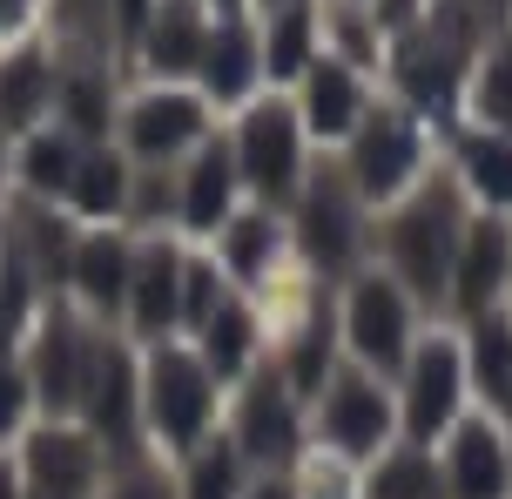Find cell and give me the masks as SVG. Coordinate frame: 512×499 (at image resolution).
<instances>
[{
    "label": "cell",
    "instance_id": "1",
    "mask_svg": "<svg viewBox=\"0 0 512 499\" xmlns=\"http://www.w3.org/2000/svg\"><path fill=\"white\" fill-rule=\"evenodd\" d=\"M465 189L452 183V169H425L411 196H398V210L384 216L371 243L384 250V277H398L405 297L418 304H438L445 284H452V257H459V237H465Z\"/></svg>",
    "mask_w": 512,
    "mask_h": 499
},
{
    "label": "cell",
    "instance_id": "2",
    "mask_svg": "<svg viewBox=\"0 0 512 499\" xmlns=\"http://www.w3.org/2000/svg\"><path fill=\"white\" fill-rule=\"evenodd\" d=\"M465 68H472V14L459 0H438L432 14L398 27V41H391V81L418 122L452 108V95L465 88Z\"/></svg>",
    "mask_w": 512,
    "mask_h": 499
},
{
    "label": "cell",
    "instance_id": "3",
    "mask_svg": "<svg viewBox=\"0 0 512 499\" xmlns=\"http://www.w3.org/2000/svg\"><path fill=\"white\" fill-rule=\"evenodd\" d=\"M216 398L223 385L209 378V365L196 358V344H155L149 365H142V432H149V446L162 452H196L209 439V425H216Z\"/></svg>",
    "mask_w": 512,
    "mask_h": 499
},
{
    "label": "cell",
    "instance_id": "4",
    "mask_svg": "<svg viewBox=\"0 0 512 499\" xmlns=\"http://www.w3.org/2000/svg\"><path fill=\"white\" fill-rule=\"evenodd\" d=\"M344 176L364 203H398L425 176V122L405 102H371L344 142Z\"/></svg>",
    "mask_w": 512,
    "mask_h": 499
},
{
    "label": "cell",
    "instance_id": "5",
    "mask_svg": "<svg viewBox=\"0 0 512 499\" xmlns=\"http://www.w3.org/2000/svg\"><path fill=\"white\" fill-rule=\"evenodd\" d=\"M337 331L351 344V365L371 371V378H398L411 358V344H418V304L405 297L398 277H384V270H358L351 290H344V304H337Z\"/></svg>",
    "mask_w": 512,
    "mask_h": 499
},
{
    "label": "cell",
    "instance_id": "6",
    "mask_svg": "<svg viewBox=\"0 0 512 499\" xmlns=\"http://www.w3.org/2000/svg\"><path fill=\"white\" fill-rule=\"evenodd\" d=\"M371 203H364L351 176H344V162H324L317 176H304L297 189V250H304L324 277H344V270H358V257L371 250Z\"/></svg>",
    "mask_w": 512,
    "mask_h": 499
},
{
    "label": "cell",
    "instance_id": "7",
    "mask_svg": "<svg viewBox=\"0 0 512 499\" xmlns=\"http://www.w3.org/2000/svg\"><path fill=\"white\" fill-rule=\"evenodd\" d=\"M304 122H297V102L290 95H256L243 108V122L230 135V156H236V176L243 189H256L263 203H297L304 189Z\"/></svg>",
    "mask_w": 512,
    "mask_h": 499
},
{
    "label": "cell",
    "instance_id": "8",
    "mask_svg": "<svg viewBox=\"0 0 512 499\" xmlns=\"http://www.w3.org/2000/svg\"><path fill=\"white\" fill-rule=\"evenodd\" d=\"M317 446L331 452V459H378V452L398 446V398H391V385L384 378H371V371L344 365L331 371V385L317 392Z\"/></svg>",
    "mask_w": 512,
    "mask_h": 499
},
{
    "label": "cell",
    "instance_id": "9",
    "mask_svg": "<svg viewBox=\"0 0 512 499\" xmlns=\"http://www.w3.org/2000/svg\"><path fill=\"white\" fill-rule=\"evenodd\" d=\"M75 425H88L102 446L135 459V439H142V365L128 358V344L115 338V331H102V324H95V338H88Z\"/></svg>",
    "mask_w": 512,
    "mask_h": 499
},
{
    "label": "cell",
    "instance_id": "10",
    "mask_svg": "<svg viewBox=\"0 0 512 499\" xmlns=\"http://www.w3.org/2000/svg\"><path fill=\"white\" fill-rule=\"evenodd\" d=\"M398 378H405V385H398V432H405V446L432 452V439H445V432L459 425L465 351L452 338H418Z\"/></svg>",
    "mask_w": 512,
    "mask_h": 499
},
{
    "label": "cell",
    "instance_id": "11",
    "mask_svg": "<svg viewBox=\"0 0 512 499\" xmlns=\"http://www.w3.org/2000/svg\"><path fill=\"white\" fill-rule=\"evenodd\" d=\"M122 156L135 169H169L176 156H196L209 142V102L189 88H142L122 102Z\"/></svg>",
    "mask_w": 512,
    "mask_h": 499
},
{
    "label": "cell",
    "instance_id": "12",
    "mask_svg": "<svg viewBox=\"0 0 512 499\" xmlns=\"http://www.w3.org/2000/svg\"><path fill=\"white\" fill-rule=\"evenodd\" d=\"M230 439L243 452V466L256 473H283L297 446H304V398L283 385V371H256L250 385L236 392V419H230Z\"/></svg>",
    "mask_w": 512,
    "mask_h": 499
},
{
    "label": "cell",
    "instance_id": "13",
    "mask_svg": "<svg viewBox=\"0 0 512 499\" xmlns=\"http://www.w3.org/2000/svg\"><path fill=\"white\" fill-rule=\"evenodd\" d=\"M88 338H95L88 317H75L68 304H48L41 324H34V338H27V351H21V371H27V385H34V405H48L54 419H75V405H81Z\"/></svg>",
    "mask_w": 512,
    "mask_h": 499
},
{
    "label": "cell",
    "instance_id": "14",
    "mask_svg": "<svg viewBox=\"0 0 512 499\" xmlns=\"http://www.w3.org/2000/svg\"><path fill=\"white\" fill-rule=\"evenodd\" d=\"M21 479L34 493H61V499H95L108 479V446L75 419H48L34 439L21 446Z\"/></svg>",
    "mask_w": 512,
    "mask_h": 499
},
{
    "label": "cell",
    "instance_id": "15",
    "mask_svg": "<svg viewBox=\"0 0 512 499\" xmlns=\"http://www.w3.org/2000/svg\"><path fill=\"white\" fill-rule=\"evenodd\" d=\"M512 290V223H499V216H472L459 237V257H452V284H445V297H452V311L459 317H492V304Z\"/></svg>",
    "mask_w": 512,
    "mask_h": 499
},
{
    "label": "cell",
    "instance_id": "16",
    "mask_svg": "<svg viewBox=\"0 0 512 499\" xmlns=\"http://www.w3.org/2000/svg\"><path fill=\"white\" fill-rule=\"evenodd\" d=\"M290 102H297L304 135H317V142H351V129H358L364 108H371V88H364V75L337 48H317V61L297 75V95Z\"/></svg>",
    "mask_w": 512,
    "mask_h": 499
},
{
    "label": "cell",
    "instance_id": "17",
    "mask_svg": "<svg viewBox=\"0 0 512 499\" xmlns=\"http://www.w3.org/2000/svg\"><path fill=\"white\" fill-rule=\"evenodd\" d=\"M236 156H230V135H209L196 156L176 169V223L189 237H216L223 223L236 216Z\"/></svg>",
    "mask_w": 512,
    "mask_h": 499
},
{
    "label": "cell",
    "instance_id": "18",
    "mask_svg": "<svg viewBox=\"0 0 512 499\" xmlns=\"http://www.w3.org/2000/svg\"><path fill=\"white\" fill-rule=\"evenodd\" d=\"M128 331L162 344L182 324V250L169 237L135 243V270H128Z\"/></svg>",
    "mask_w": 512,
    "mask_h": 499
},
{
    "label": "cell",
    "instance_id": "19",
    "mask_svg": "<svg viewBox=\"0 0 512 499\" xmlns=\"http://www.w3.org/2000/svg\"><path fill=\"white\" fill-rule=\"evenodd\" d=\"M445 499H512V452L492 419H459L438 452Z\"/></svg>",
    "mask_w": 512,
    "mask_h": 499
},
{
    "label": "cell",
    "instance_id": "20",
    "mask_svg": "<svg viewBox=\"0 0 512 499\" xmlns=\"http://www.w3.org/2000/svg\"><path fill=\"white\" fill-rule=\"evenodd\" d=\"M196 81H203V102L209 108H236V102H256V81H263V41L243 14H209V41H203V61H196Z\"/></svg>",
    "mask_w": 512,
    "mask_h": 499
},
{
    "label": "cell",
    "instance_id": "21",
    "mask_svg": "<svg viewBox=\"0 0 512 499\" xmlns=\"http://www.w3.org/2000/svg\"><path fill=\"white\" fill-rule=\"evenodd\" d=\"M209 41V7L203 0H155V14L142 21L135 48H142V68L155 75V88H169L176 75H196Z\"/></svg>",
    "mask_w": 512,
    "mask_h": 499
},
{
    "label": "cell",
    "instance_id": "22",
    "mask_svg": "<svg viewBox=\"0 0 512 499\" xmlns=\"http://www.w3.org/2000/svg\"><path fill=\"white\" fill-rule=\"evenodd\" d=\"M128 270H135V243H128L122 230H88V237H75L68 284H75L88 317H108V311L128 304Z\"/></svg>",
    "mask_w": 512,
    "mask_h": 499
},
{
    "label": "cell",
    "instance_id": "23",
    "mask_svg": "<svg viewBox=\"0 0 512 499\" xmlns=\"http://www.w3.org/2000/svg\"><path fill=\"white\" fill-rule=\"evenodd\" d=\"M0 243L21 257V270L34 277L41 290H61L68 284V263H75V230L48 210V203H21V223H7Z\"/></svg>",
    "mask_w": 512,
    "mask_h": 499
},
{
    "label": "cell",
    "instance_id": "24",
    "mask_svg": "<svg viewBox=\"0 0 512 499\" xmlns=\"http://www.w3.org/2000/svg\"><path fill=\"white\" fill-rule=\"evenodd\" d=\"M256 351H263V324H256V311L236 297V290H223V304L203 317V331H196V358L209 365V378L216 385H230V378H243V371L256 365Z\"/></svg>",
    "mask_w": 512,
    "mask_h": 499
},
{
    "label": "cell",
    "instance_id": "25",
    "mask_svg": "<svg viewBox=\"0 0 512 499\" xmlns=\"http://www.w3.org/2000/svg\"><path fill=\"white\" fill-rule=\"evenodd\" d=\"M54 88H61V68L48 61V48H14L0 54V129H41V115H54Z\"/></svg>",
    "mask_w": 512,
    "mask_h": 499
},
{
    "label": "cell",
    "instance_id": "26",
    "mask_svg": "<svg viewBox=\"0 0 512 499\" xmlns=\"http://www.w3.org/2000/svg\"><path fill=\"white\" fill-rule=\"evenodd\" d=\"M283 257V223L277 210H236L223 230H216V270L230 284H270V263Z\"/></svg>",
    "mask_w": 512,
    "mask_h": 499
},
{
    "label": "cell",
    "instance_id": "27",
    "mask_svg": "<svg viewBox=\"0 0 512 499\" xmlns=\"http://www.w3.org/2000/svg\"><path fill=\"white\" fill-rule=\"evenodd\" d=\"M128 183H135V162L122 149L95 142V149H81V169H75V183H68V210L88 216V223H122Z\"/></svg>",
    "mask_w": 512,
    "mask_h": 499
},
{
    "label": "cell",
    "instance_id": "28",
    "mask_svg": "<svg viewBox=\"0 0 512 499\" xmlns=\"http://www.w3.org/2000/svg\"><path fill=\"white\" fill-rule=\"evenodd\" d=\"M452 183L465 196H479L492 210H512V135H492V129H465L459 149H452Z\"/></svg>",
    "mask_w": 512,
    "mask_h": 499
},
{
    "label": "cell",
    "instance_id": "29",
    "mask_svg": "<svg viewBox=\"0 0 512 499\" xmlns=\"http://www.w3.org/2000/svg\"><path fill=\"white\" fill-rule=\"evenodd\" d=\"M54 115H61V129L75 135V142H108V122H115V88H108V68L102 61H75V68H61V88H54Z\"/></svg>",
    "mask_w": 512,
    "mask_h": 499
},
{
    "label": "cell",
    "instance_id": "30",
    "mask_svg": "<svg viewBox=\"0 0 512 499\" xmlns=\"http://www.w3.org/2000/svg\"><path fill=\"white\" fill-rule=\"evenodd\" d=\"M81 149H88V142H75L61 122H54V129L41 122V129L27 135L21 156H14L27 203H54V196H68V183H75V169H81Z\"/></svg>",
    "mask_w": 512,
    "mask_h": 499
},
{
    "label": "cell",
    "instance_id": "31",
    "mask_svg": "<svg viewBox=\"0 0 512 499\" xmlns=\"http://www.w3.org/2000/svg\"><path fill=\"white\" fill-rule=\"evenodd\" d=\"M182 499H243L250 493V466L236 452L230 432H209L196 452H182V473H176Z\"/></svg>",
    "mask_w": 512,
    "mask_h": 499
},
{
    "label": "cell",
    "instance_id": "32",
    "mask_svg": "<svg viewBox=\"0 0 512 499\" xmlns=\"http://www.w3.org/2000/svg\"><path fill=\"white\" fill-rule=\"evenodd\" d=\"M364 499H445V473H438V459L425 446H398L391 452H378L371 459V473H364V486H358Z\"/></svg>",
    "mask_w": 512,
    "mask_h": 499
},
{
    "label": "cell",
    "instance_id": "33",
    "mask_svg": "<svg viewBox=\"0 0 512 499\" xmlns=\"http://www.w3.org/2000/svg\"><path fill=\"white\" fill-rule=\"evenodd\" d=\"M263 75L270 81H297L317 61V14H310V0L304 7H283V14H263Z\"/></svg>",
    "mask_w": 512,
    "mask_h": 499
},
{
    "label": "cell",
    "instance_id": "34",
    "mask_svg": "<svg viewBox=\"0 0 512 499\" xmlns=\"http://www.w3.org/2000/svg\"><path fill=\"white\" fill-rule=\"evenodd\" d=\"M465 385H472V392H486L492 412L512 398V324L499 311L472 324V378H465Z\"/></svg>",
    "mask_w": 512,
    "mask_h": 499
},
{
    "label": "cell",
    "instance_id": "35",
    "mask_svg": "<svg viewBox=\"0 0 512 499\" xmlns=\"http://www.w3.org/2000/svg\"><path fill=\"white\" fill-rule=\"evenodd\" d=\"M472 122L492 135H512V41L479 54V75H472Z\"/></svg>",
    "mask_w": 512,
    "mask_h": 499
},
{
    "label": "cell",
    "instance_id": "36",
    "mask_svg": "<svg viewBox=\"0 0 512 499\" xmlns=\"http://www.w3.org/2000/svg\"><path fill=\"white\" fill-rule=\"evenodd\" d=\"M95 499H182V493H176V473H162L155 459L135 452V459H122V466L102 479V493H95Z\"/></svg>",
    "mask_w": 512,
    "mask_h": 499
},
{
    "label": "cell",
    "instance_id": "37",
    "mask_svg": "<svg viewBox=\"0 0 512 499\" xmlns=\"http://www.w3.org/2000/svg\"><path fill=\"white\" fill-rule=\"evenodd\" d=\"M223 270H216V257H182V324L189 331H203V317L223 304Z\"/></svg>",
    "mask_w": 512,
    "mask_h": 499
},
{
    "label": "cell",
    "instance_id": "38",
    "mask_svg": "<svg viewBox=\"0 0 512 499\" xmlns=\"http://www.w3.org/2000/svg\"><path fill=\"white\" fill-rule=\"evenodd\" d=\"M243 499H297V479L290 473H263V479H250V493Z\"/></svg>",
    "mask_w": 512,
    "mask_h": 499
},
{
    "label": "cell",
    "instance_id": "39",
    "mask_svg": "<svg viewBox=\"0 0 512 499\" xmlns=\"http://www.w3.org/2000/svg\"><path fill=\"white\" fill-rule=\"evenodd\" d=\"M34 7H41V0H0V34H21V27L34 21Z\"/></svg>",
    "mask_w": 512,
    "mask_h": 499
},
{
    "label": "cell",
    "instance_id": "40",
    "mask_svg": "<svg viewBox=\"0 0 512 499\" xmlns=\"http://www.w3.org/2000/svg\"><path fill=\"white\" fill-rule=\"evenodd\" d=\"M0 499H27V479L14 459H0Z\"/></svg>",
    "mask_w": 512,
    "mask_h": 499
},
{
    "label": "cell",
    "instance_id": "41",
    "mask_svg": "<svg viewBox=\"0 0 512 499\" xmlns=\"http://www.w3.org/2000/svg\"><path fill=\"white\" fill-rule=\"evenodd\" d=\"M492 425H499V439H506V452H512V398L499 405V419H492Z\"/></svg>",
    "mask_w": 512,
    "mask_h": 499
},
{
    "label": "cell",
    "instance_id": "42",
    "mask_svg": "<svg viewBox=\"0 0 512 499\" xmlns=\"http://www.w3.org/2000/svg\"><path fill=\"white\" fill-rule=\"evenodd\" d=\"M209 14H216V21H223V14H243V0H203Z\"/></svg>",
    "mask_w": 512,
    "mask_h": 499
},
{
    "label": "cell",
    "instance_id": "43",
    "mask_svg": "<svg viewBox=\"0 0 512 499\" xmlns=\"http://www.w3.org/2000/svg\"><path fill=\"white\" fill-rule=\"evenodd\" d=\"M7 169H14V156H7V129H0V183H7Z\"/></svg>",
    "mask_w": 512,
    "mask_h": 499
},
{
    "label": "cell",
    "instance_id": "44",
    "mask_svg": "<svg viewBox=\"0 0 512 499\" xmlns=\"http://www.w3.org/2000/svg\"><path fill=\"white\" fill-rule=\"evenodd\" d=\"M283 7H304V0H263V14H283Z\"/></svg>",
    "mask_w": 512,
    "mask_h": 499
},
{
    "label": "cell",
    "instance_id": "45",
    "mask_svg": "<svg viewBox=\"0 0 512 499\" xmlns=\"http://www.w3.org/2000/svg\"><path fill=\"white\" fill-rule=\"evenodd\" d=\"M27 499H61V493H34V486H27Z\"/></svg>",
    "mask_w": 512,
    "mask_h": 499
}]
</instances>
